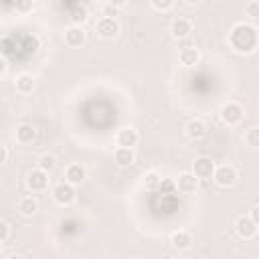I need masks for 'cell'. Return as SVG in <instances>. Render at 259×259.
<instances>
[{
  "mask_svg": "<svg viewBox=\"0 0 259 259\" xmlns=\"http://www.w3.org/2000/svg\"><path fill=\"white\" fill-rule=\"evenodd\" d=\"M32 8H34L32 2H20V4H16V10H20V12H26V10H32Z\"/></svg>",
  "mask_w": 259,
  "mask_h": 259,
  "instance_id": "4dcf8cb0",
  "label": "cell"
},
{
  "mask_svg": "<svg viewBox=\"0 0 259 259\" xmlns=\"http://www.w3.org/2000/svg\"><path fill=\"white\" fill-rule=\"evenodd\" d=\"M85 176H87V172H85V168L81 164H69L65 168V182H69L73 186L75 184H81L85 180Z\"/></svg>",
  "mask_w": 259,
  "mask_h": 259,
  "instance_id": "4fadbf2b",
  "label": "cell"
},
{
  "mask_svg": "<svg viewBox=\"0 0 259 259\" xmlns=\"http://www.w3.org/2000/svg\"><path fill=\"white\" fill-rule=\"evenodd\" d=\"M69 18H71L77 26H81V22H85V18H87V10H85V6H81V4H71Z\"/></svg>",
  "mask_w": 259,
  "mask_h": 259,
  "instance_id": "44dd1931",
  "label": "cell"
},
{
  "mask_svg": "<svg viewBox=\"0 0 259 259\" xmlns=\"http://www.w3.org/2000/svg\"><path fill=\"white\" fill-rule=\"evenodd\" d=\"M249 217H251V221H253V223H255V225L259 227V204L251 208V212H249Z\"/></svg>",
  "mask_w": 259,
  "mask_h": 259,
  "instance_id": "f546056e",
  "label": "cell"
},
{
  "mask_svg": "<svg viewBox=\"0 0 259 259\" xmlns=\"http://www.w3.org/2000/svg\"><path fill=\"white\" fill-rule=\"evenodd\" d=\"M8 156H10L8 146H2V162H8Z\"/></svg>",
  "mask_w": 259,
  "mask_h": 259,
  "instance_id": "1f68e13d",
  "label": "cell"
},
{
  "mask_svg": "<svg viewBox=\"0 0 259 259\" xmlns=\"http://www.w3.org/2000/svg\"><path fill=\"white\" fill-rule=\"evenodd\" d=\"M95 30L101 38H113L119 32V22L117 18H109V16H101L95 24Z\"/></svg>",
  "mask_w": 259,
  "mask_h": 259,
  "instance_id": "52a82bcc",
  "label": "cell"
},
{
  "mask_svg": "<svg viewBox=\"0 0 259 259\" xmlns=\"http://www.w3.org/2000/svg\"><path fill=\"white\" fill-rule=\"evenodd\" d=\"M245 16L249 18H259V2L257 0H251L245 4Z\"/></svg>",
  "mask_w": 259,
  "mask_h": 259,
  "instance_id": "4316f807",
  "label": "cell"
},
{
  "mask_svg": "<svg viewBox=\"0 0 259 259\" xmlns=\"http://www.w3.org/2000/svg\"><path fill=\"white\" fill-rule=\"evenodd\" d=\"M190 32H192V22H190V18L178 16V18H174V20L170 22V34H172L174 38H186Z\"/></svg>",
  "mask_w": 259,
  "mask_h": 259,
  "instance_id": "ba28073f",
  "label": "cell"
},
{
  "mask_svg": "<svg viewBox=\"0 0 259 259\" xmlns=\"http://www.w3.org/2000/svg\"><path fill=\"white\" fill-rule=\"evenodd\" d=\"M38 168L45 170V172H51V170L55 168V156H51V154H42V156L38 158Z\"/></svg>",
  "mask_w": 259,
  "mask_h": 259,
  "instance_id": "d4e9b609",
  "label": "cell"
},
{
  "mask_svg": "<svg viewBox=\"0 0 259 259\" xmlns=\"http://www.w3.org/2000/svg\"><path fill=\"white\" fill-rule=\"evenodd\" d=\"M75 186L73 184H69V182H59L55 188H53V198H55V202L57 204H61V206H67V204H71L73 200H75Z\"/></svg>",
  "mask_w": 259,
  "mask_h": 259,
  "instance_id": "5b68a950",
  "label": "cell"
},
{
  "mask_svg": "<svg viewBox=\"0 0 259 259\" xmlns=\"http://www.w3.org/2000/svg\"><path fill=\"white\" fill-rule=\"evenodd\" d=\"M212 178L219 186L229 188V186H235V182H237V170L231 164H221V166H217Z\"/></svg>",
  "mask_w": 259,
  "mask_h": 259,
  "instance_id": "3957f363",
  "label": "cell"
},
{
  "mask_svg": "<svg viewBox=\"0 0 259 259\" xmlns=\"http://www.w3.org/2000/svg\"><path fill=\"white\" fill-rule=\"evenodd\" d=\"M214 170H217L214 162H212L210 158H206V156H200V158H196V160L192 162V172H194V176H196L198 180H208V178H212V176H214Z\"/></svg>",
  "mask_w": 259,
  "mask_h": 259,
  "instance_id": "7a4b0ae2",
  "label": "cell"
},
{
  "mask_svg": "<svg viewBox=\"0 0 259 259\" xmlns=\"http://www.w3.org/2000/svg\"><path fill=\"white\" fill-rule=\"evenodd\" d=\"M229 42L235 51L239 53H251L257 42H259V36H257V30L251 26V24H235L231 28V34H229Z\"/></svg>",
  "mask_w": 259,
  "mask_h": 259,
  "instance_id": "6da1fadb",
  "label": "cell"
},
{
  "mask_svg": "<svg viewBox=\"0 0 259 259\" xmlns=\"http://www.w3.org/2000/svg\"><path fill=\"white\" fill-rule=\"evenodd\" d=\"M170 243L174 249H188L192 245V235L188 231H174L172 237H170Z\"/></svg>",
  "mask_w": 259,
  "mask_h": 259,
  "instance_id": "e0dca14e",
  "label": "cell"
},
{
  "mask_svg": "<svg viewBox=\"0 0 259 259\" xmlns=\"http://www.w3.org/2000/svg\"><path fill=\"white\" fill-rule=\"evenodd\" d=\"M176 186L182 194H192L198 188V178L194 176V172H182L176 180Z\"/></svg>",
  "mask_w": 259,
  "mask_h": 259,
  "instance_id": "8fae6325",
  "label": "cell"
},
{
  "mask_svg": "<svg viewBox=\"0 0 259 259\" xmlns=\"http://www.w3.org/2000/svg\"><path fill=\"white\" fill-rule=\"evenodd\" d=\"M172 6H174L172 0H152V8L154 10H162L164 12V10H170Z\"/></svg>",
  "mask_w": 259,
  "mask_h": 259,
  "instance_id": "83f0119b",
  "label": "cell"
},
{
  "mask_svg": "<svg viewBox=\"0 0 259 259\" xmlns=\"http://www.w3.org/2000/svg\"><path fill=\"white\" fill-rule=\"evenodd\" d=\"M178 61L180 65L184 67H194L198 61H200V53L196 47H184L180 53H178Z\"/></svg>",
  "mask_w": 259,
  "mask_h": 259,
  "instance_id": "9a60e30c",
  "label": "cell"
},
{
  "mask_svg": "<svg viewBox=\"0 0 259 259\" xmlns=\"http://www.w3.org/2000/svg\"><path fill=\"white\" fill-rule=\"evenodd\" d=\"M34 138H36V127H34V125H30V123H20V125L16 127V140H18L20 144H30V142H34Z\"/></svg>",
  "mask_w": 259,
  "mask_h": 259,
  "instance_id": "ac0fdd59",
  "label": "cell"
},
{
  "mask_svg": "<svg viewBox=\"0 0 259 259\" xmlns=\"http://www.w3.org/2000/svg\"><path fill=\"white\" fill-rule=\"evenodd\" d=\"M160 190H162V194H172V192H176V190H178L176 180H172V178H162Z\"/></svg>",
  "mask_w": 259,
  "mask_h": 259,
  "instance_id": "484cf974",
  "label": "cell"
},
{
  "mask_svg": "<svg viewBox=\"0 0 259 259\" xmlns=\"http://www.w3.org/2000/svg\"><path fill=\"white\" fill-rule=\"evenodd\" d=\"M245 142H247V146H251V148H259V125H253V127L247 130Z\"/></svg>",
  "mask_w": 259,
  "mask_h": 259,
  "instance_id": "603a6c76",
  "label": "cell"
},
{
  "mask_svg": "<svg viewBox=\"0 0 259 259\" xmlns=\"http://www.w3.org/2000/svg\"><path fill=\"white\" fill-rule=\"evenodd\" d=\"M18 210H20V214H24V217H32V214L38 210V200H36L34 196H22V198L18 200Z\"/></svg>",
  "mask_w": 259,
  "mask_h": 259,
  "instance_id": "ffe728a7",
  "label": "cell"
},
{
  "mask_svg": "<svg viewBox=\"0 0 259 259\" xmlns=\"http://www.w3.org/2000/svg\"><path fill=\"white\" fill-rule=\"evenodd\" d=\"M138 130L132 127V125H125L117 132L115 136V142H117V148H134L138 144Z\"/></svg>",
  "mask_w": 259,
  "mask_h": 259,
  "instance_id": "9c48e42d",
  "label": "cell"
},
{
  "mask_svg": "<svg viewBox=\"0 0 259 259\" xmlns=\"http://www.w3.org/2000/svg\"><path fill=\"white\" fill-rule=\"evenodd\" d=\"M2 67H0V75H6V61L2 59V63H0Z\"/></svg>",
  "mask_w": 259,
  "mask_h": 259,
  "instance_id": "d6a6232c",
  "label": "cell"
},
{
  "mask_svg": "<svg viewBox=\"0 0 259 259\" xmlns=\"http://www.w3.org/2000/svg\"><path fill=\"white\" fill-rule=\"evenodd\" d=\"M65 42L69 47H81L85 42V30H83V26H77V24L69 26L65 30Z\"/></svg>",
  "mask_w": 259,
  "mask_h": 259,
  "instance_id": "5bb4252c",
  "label": "cell"
},
{
  "mask_svg": "<svg viewBox=\"0 0 259 259\" xmlns=\"http://www.w3.org/2000/svg\"><path fill=\"white\" fill-rule=\"evenodd\" d=\"M160 182H162V178H160L158 172L150 170V172L144 174V186H146L148 190H156V188H160Z\"/></svg>",
  "mask_w": 259,
  "mask_h": 259,
  "instance_id": "7402d4cb",
  "label": "cell"
},
{
  "mask_svg": "<svg viewBox=\"0 0 259 259\" xmlns=\"http://www.w3.org/2000/svg\"><path fill=\"white\" fill-rule=\"evenodd\" d=\"M186 136H188V140H192V142L202 140V138L206 136V123H204L202 119H190V121L186 123Z\"/></svg>",
  "mask_w": 259,
  "mask_h": 259,
  "instance_id": "7c38bea8",
  "label": "cell"
},
{
  "mask_svg": "<svg viewBox=\"0 0 259 259\" xmlns=\"http://www.w3.org/2000/svg\"><path fill=\"white\" fill-rule=\"evenodd\" d=\"M113 160H115L117 166L127 168V166L134 164L136 156H134V150H132V148H115V152H113Z\"/></svg>",
  "mask_w": 259,
  "mask_h": 259,
  "instance_id": "2e32d148",
  "label": "cell"
},
{
  "mask_svg": "<svg viewBox=\"0 0 259 259\" xmlns=\"http://www.w3.org/2000/svg\"><path fill=\"white\" fill-rule=\"evenodd\" d=\"M14 85H16V91L22 93V95H28V93L34 91V79H32V75H28V73L18 75Z\"/></svg>",
  "mask_w": 259,
  "mask_h": 259,
  "instance_id": "d6986e66",
  "label": "cell"
},
{
  "mask_svg": "<svg viewBox=\"0 0 259 259\" xmlns=\"http://www.w3.org/2000/svg\"><path fill=\"white\" fill-rule=\"evenodd\" d=\"M10 239V223L8 221H2L0 223V241L2 243H8Z\"/></svg>",
  "mask_w": 259,
  "mask_h": 259,
  "instance_id": "f1b7e54d",
  "label": "cell"
},
{
  "mask_svg": "<svg viewBox=\"0 0 259 259\" xmlns=\"http://www.w3.org/2000/svg\"><path fill=\"white\" fill-rule=\"evenodd\" d=\"M119 6H123V2H105V4L101 6V10H103V16L115 18V16H117V8H119Z\"/></svg>",
  "mask_w": 259,
  "mask_h": 259,
  "instance_id": "cb8c5ba5",
  "label": "cell"
},
{
  "mask_svg": "<svg viewBox=\"0 0 259 259\" xmlns=\"http://www.w3.org/2000/svg\"><path fill=\"white\" fill-rule=\"evenodd\" d=\"M6 259H24V257H20V255H16V253H14V255H8Z\"/></svg>",
  "mask_w": 259,
  "mask_h": 259,
  "instance_id": "836d02e7",
  "label": "cell"
},
{
  "mask_svg": "<svg viewBox=\"0 0 259 259\" xmlns=\"http://www.w3.org/2000/svg\"><path fill=\"white\" fill-rule=\"evenodd\" d=\"M174 259H188V257H182V255H178V257H174Z\"/></svg>",
  "mask_w": 259,
  "mask_h": 259,
  "instance_id": "e575fe53",
  "label": "cell"
},
{
  "mask_svg": "<svg viewBox=\"0 0 259 259\" xmlns=\"http://www.w3.org/2000/svg\"><path fill=\"white\" fill-rule=\"evenodd\" d=\"M257 229L259 227L251 221V217H239L235 221V231H237V235L241 239H253L257 235Z\"/></svg>",
  "mask_w": 259,
  "mask_h": 259,
  "instance_id": "30bf717a",
  "label": "cell"
},
{
  "mask_svg": "<svg viewBox=\"0 0 259 259\" xmlns=\"http://www.w3.org/2000/svg\"><path fill=\"white\" fill-rule=\"evenodd\" d=\"M243 117H245V111H243V107H241L239 103H235V101H231V103H227V105L221 107V119H223L227 125H237Z\"/></svg>",
  "mask_w": 259,
  "mask_h": 259,
  "instance_id": "8992f818",
  "label": "cell"
},
{
  "mask_svg": "<svg viewBox=\"0 0 259 259\" xmlns=\"http://www.w3.org/2000/svg\"><path fill=\"white\" fill-rule=\"evenodd\" d=\"M26 186L28 190L32 192H42L49 188V172L36 168V170H30L28 176H26Z\"/></svg>",
  "mask_w": 259,
  "mask_h": 259,
  "instance_id": "277c9868",
  "label": "cell"
}]
</instances>
